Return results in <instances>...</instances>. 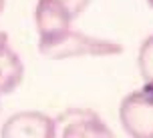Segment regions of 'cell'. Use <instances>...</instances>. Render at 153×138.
Segmentation results:
<instances>
[{
  "label": "cell",
  "instance_id": "1",
  "mask_svg": "<svg viewBox=\"0 0 153 138\" xmlns=\"http://www.w3.org/2000/svg\"><path fill=\"white\" fill-rule=\"evenodd\" d=\"M38 52L51 60H62L79 56H113L123 52V46L113 40L89 36L69 28L53 36L38 38Z\"/></svg>",
  "mask_w": 153,
  "mask_h": 138
},
{
  "label": "cell",
  "instance_id": "2",
  "mask_svg": "<svg viewBox=\"0 0 153 138\" xmlns=\"http://www.w3.org/2000/svg\"><path fill=\"white\" fill-rule=\"evenodd\" d=\"M119 120L131 138H153V88L143 86L119 104Z\"/></svg>",
  "mask_w": 153,
  "mask_h": 138
},
{
  "label": "cell",
  "instance_id": "3",
  "mask_svg": "<svg viewBox=\"0 0 153 138\" xmlns=\"http://www.w3.org/2000/svg\"><path fill=\"white\" fill-rule=\"evenodd\" d=\"M54 138H115L95 110L69 108L54 118Z\"/></svg>",
  "mask_w": 153,
  "mask_h": 138
},
{
  "label": "cell",
  "instance_id": "4",
  "mask_svg": "<svg viewBox=\"0 0 153 138\" xmlns=\"http://www.w3.org/2000/svg\"><path fill=\"white\" fill-rule=\"evenodd\" d=\"M0 138H54V118L38 110H22L8 116Z\"/></svg>",
  "mask_w": 153,
  "mask_h": 138
},
{
  "label": "cell",
  "instance_id": "5",
  "mask_svg": "<svg viewBox=\"0 0 153 138\" xmlns=\"http://www.w3.org/2000/svg\"><path fill=\"white\" fill-rule=\"evenodd\" d=\"M24 78V64L10 48L8 34L0 30V96L16 90Z\"/></svg>",
  "mask_w": 153,
  "mask_h": 138
},
{
  "label": "cell",
  "instance_id": "6",
  "mask_svg": "<svg viewBox=\"0 0 153 138\" xmlns=\"http://www.w3.org/2000/svg\"><path fill=\"white\" fill-rule=\"evenodd\" d=\"M137 66H139V74L143 78L145 86H151L153 88V34L147 36L141 42V46H139Z\"/></svg>",
  "mask_w": 153,
  "mask_h": 138
},
{
  "label": "cell",
  "instance_id": "7",
  "mask_svg": "<svg viewBox=\"0 0 153 138\" xmlns=\"http://www.w3.org/2000/svg\"><path fill=\"white\" fill-rule=\"evenodd\" d=\"M54 2H59L62 8L69 10V14L73 16V18H76L81 12H85V8L89 6L91 0H54Z\"/></svg>",
  "mask_w": 153,
  "mask_h": 138
},
{
  "label": "cell",
  "instance_id": "8",
  "mask_svg": "<svg viewBox=\"0 0 153 138\" xmlns=\"http://www.w3.org/2000/svg\"><path fill=\"white\" fill-rule=\"evenodd\" d=\"M4 4H6V0H0V14H2V10H4Z\"/></svg>",
  "mask_w": 153,
  "mask_h": 138
},
{
  "label": "cell",
  "instance_id": "9",
  "mask_svg": "<svg viewBox=\"0 0 153 138\" xmlns=\"http://www.w3.org/2000/svg\"><path fill=\"white\" fill-rule=\"evenodd\" d=\"M147 2H149V6H151V8H153V0H147Z\"/></svg>",
  "mask_w": 153,
  "mask_h": 138
}]
</instances>
